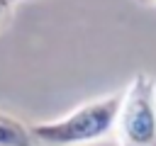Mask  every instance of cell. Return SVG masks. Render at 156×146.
<instances>
[{"label": "cell", "mask_w": 156, "mask_h": 146, "mask_svg": "<svg viewBox=\"0 0 156 146\" xmlns=\"http://www.w3.org/2000/svg\"><path fill=\"white\" fill-rule=\"evenodd\" d=\"M0 146H39L34 139L32 127H27L22 119L0 112Z\"/></svg>", "instance_id": "3957f363"}, {"label": "cell", "mask_w": 156, "mask_h": 146, "mask_svg": "<svg viewBox=\"0 0 156 146\" xmlns=\"http://www.w3.org/2000/svg\"><path fill=\"white\" fill-rule=\"evenodd\" d=\"M119 105L122 92L90 100L58 119L32 124L34 139L39 146H85L102 141L105 136L115 134Z\"/></svg>", "instance_id": "6da1fadb"}, {"label": "cell", "mask_w": 156, "mask_h": 146, "mask_svg": "<svg viewBox=\"0 0 156 146\" xmlns=\"http://www.w3.org/2000/svg\"><path fill=\"white\" fill-rule=\"evenodd\" d=\"M117 146H156V80L136 73L122 92L115 124Z\"/></svg>", "instance_id": "7a4b0ae2"}, {"label": "cell", "mask_w": 156, "mask_h": 146, "mask_svg": "<svg viewBox=\"0 0 156 146\" xmlns=\"http://www.w3.org/2000/svg\"><path fill=\"white\" fill-rule=\"evenodd\" d=\"M10 10H12V0H0V24L10 17Z\"/></svg>", "instance_id": "277c9868"}]
</instances>
